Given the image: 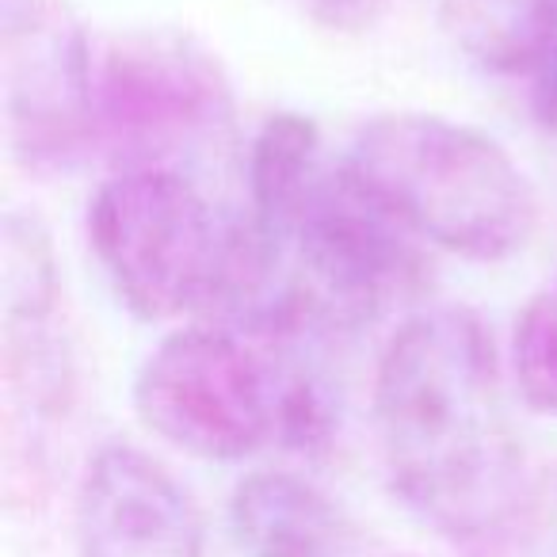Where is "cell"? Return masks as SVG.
Wrapping results in <instances>:
<instances>
[{
  "instance_id": "cell-1",
  "label": "cell",
  "mask_w": 557,
  "mask_h": 557,
  "mask_svg": "<svg viewBox=\"0 0 557 557\" xmlns=\"http://www.w3.org/2000/svg\"><path fill=\"white\" fill-rule=\"evenodd\" d=\"M374 424L397 496L473 554H496L534 508L488 329L458 306L420 310L374 374Z\"/></svg>"
},
{
  "instance_id": "cell-2",
  "label": "cell",
  "mask_w": 557,
  "mask_h": 557,
  "mask_svg": "<svg viewBox=\"0 0 557 557\" xmlns=\"http://www.w3.org/2000/svg\"><path fill=\"white\" fill-rule=\"evenodd\" d=\"M88 240L119 302L141 321H237L263 263L245 218H225L180 169H119L88 202Z\"/></svg>"
},
{
  "instance_id": "cell-3",
  "label": "cell",
  "mask_w": 557,
  "mask_h": 557,
  "mask_svg": "<svg viewBox=\"0 0 557 557\" xmlns=\"http://www.w3.org/2000/svg\"><path fill=\"white\" fill-rule=\"evenodd\" d=\"M348 164L417 237L466 260L523 252L539 199L511 153L488 134L443 115L397 111L359 126Z\"/></svg>"
},
{
  "instance_id": "cell-4",
  "label": "cell",
  "mask_w": 557,
  "mask_h": 557,
  "mask_svg": "<svg viewBox=\"0 0 557 557\" xmlns=\"http://www.w3.org/2000/svg\"><path fill=\"white\" fill-rule=\"evenodd\" d=\"M278 263L283 313L263 336L351 333L428 283L417 233L348 164L321 172Z\"/></svg>"
},
{
  "instance_id": "cell-5",
  "label": "cell",
  "mask_w": 557,
  "mask_h": 557,
  "mask_svg": "<svg viewBox=\"0 0 557 557\" xmlns=\"http://www.w3.org/2000/svg\"><path fill=\"white\" fill-rule=\"evenodd\" d=\"M283 344L240 329L195 325L164 336L134 379L141 424L207 462H240L278 440Z\"/></svg>"
},
{
  "instance_id": "cell-6",
  "label": "cell",
  "mask_w": 557,
  "mask_h": 557,
  "mask_svg": "<svg viewBox=\"0 0 557 557\" xmlns=\"http://www.w3.org/2000/svg\"><path fill=\"white\" fill-rule=\"evenodd\" d=\"M92 146L119 169H176L230 131L233 92L210 50L180 32H134L92 50Z\"/></svg>"
},
{
  "instance_id": "cell-7",
  "label": "cell",
  "mask_w": 557,
  "mask_h": 557,
  "mask_svg": "<svg viewBox=\"0 0 557 557\" xmlns=\"http://www.w3.org/2000/svg\"><path fill=\"white\" fill-rule=\"evenodd\" d=\"M12 153L35 172L70 169L92 146V47L65 0H0Z\"/></svg>"
},
{
  "instance_id": "cell-8",
  "label": "cell",
  "mask_w": 557,
  "mask_h": 557,
  "mask_svg": "<svg viewBox=\"0 0 557 557\" xmlns=\"http://www.w3.org/2000/svg\"><path fill=\"white\" fill-rule=\"evenodd\" d=\"M81 557H202L207 534L187 488L131 443L88 458L77 488Z\"/></svg>"
},
{
  "instance_id": "cell-9",
  "label": "cell",
  "mask_w": 557,
  "mask_h": 557,
  "mask_svg": "<svg viewBox=\"0 0 557 557\" xmlns=\"http://www.w3.org/2000/svg\"><path fill=\"white\" fill-rule=\"evenodd\" d=\"M230 527L248 557H348L351 523L344 511L287 470L248 473L230 500Z\"/></svg>"
},
{
  "instance_id": "cell-10",
  "label": "cell",
  "mask_w": 557,
  "mask_h": 557,
  "mask_svg": "<svg viewBox=\"0 0 557 557\" xmlns=\"http://www.w3.org/2000/svg\"><path fill=\"white\" fill-rule=\"evenodd\" d=\"M321 134L310 115L278 111L248 146V230L283 275V245L321 180Z\"/></svg>"
},
{
  "instance_id": "cell-11",
  "label": "cell",
  "mask_w": 557,
  "mask_h": 557,
  "mask_svg": "<svg viewBox=\"0 0 557 557\" xmlns=\"http://www.w3.org/2000/svg\"><path fill=\"white\" fill-rule=\"evenodd\" d=\"M450 47L485 73H534L557 50V0H440Z\"/></svg>"
},
{
  "instance_id": "cell-12",
  "label": "cell",
  "mask_w": 557,
  "mask_h": 557,
  "mask_svg": "<svg viewBox=\"0 0 557 557\" xmlns=\"http://www.w3.org/2000/svg\"><path fill=\"white\" fill-rule=\"evenodd\" d=\"M4 321L54 318L58 263L50 237L35 218L12 210L4 218V271H0Z\"/></svg>"
},
{
  "instance_id": "cell-13",
  "label": "cell",
  "mask_w": 557,
  "mask_h": 557,
  "mask_svg": "<svg viewBox=\"0 0 557 557\" xmlns=\"http://www.w3.org/2000/svg\"><path fill=\"white\" fill-rule=\"evenodd\" d=\"M511 371L523 401L542 417H557V290L534 295L519 313Z\"/></svg>"
},
{
  "instance_id": "cell-14",
  "label": "cell",
  "mask_w": 557,
  "mask_h": 557,
  "mask_svg": "<svg viewBox=\"0 0 557 557\" xmlns=\"http://www.w3.org/2000/svg\"><path fill=\"white\" fill-rule=\"evenodd\" d=\"M298 4L313 24L336 35L371 32L389 9V0H298Z\"/></svg>"
},
{
  "instance_id": "cell-15",
  "label": "cell",
  "mask_w": 557,
  "mask_h": 557,
  "mask_svg": "<svg viewBox=\"0 0 557 557\" xmlns=\"http://www.w3.org/2000/svg\"><path fill=\"white\" fill-rule=\"evenodd\" d=\"M531 115L542 131L557 138V50L542 58V65L531 73Z\"/></svg>"
}]
</instances>
